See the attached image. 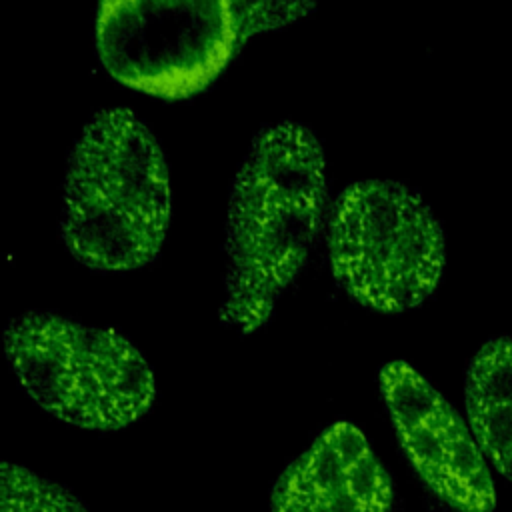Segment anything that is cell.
<instances>
[{"instance_id": "2", "label": "cell", "mask_w": 512, "mask_h": 512, "mask_svg": "<svg viewBox=\"0 0 512 512\" xmlns=\"http://www.w3.org/2000/svg\"><path fill=\"white\" fill-rule=\"evenodd\" d=\"M170 222L164 152L130 108L96 112L76 138L62 184L60 236L82 264L120 272L156 258Z\"/></svg>"}, {"instance_id": "5", "label": "cell", "mask_w": 512, "mask_h": 512, "mask_svg": "<svg viewBox=\"0 0 512 512\" xmlns=\"http://www.w3.org/2000/svg\"><path fill=\"white\" fill-rule=\"evenodd\" d=\"M242 32L232 2L110 0L98 6L96 52L118 82L162 98L204 90Z\"/></svg>"}, {"instance_id": "9", "label": "cell", "mask_w": 512, "mask_h": 512, "mask_svg": "<svg viewBox=\"0 0 512 512\" xmlns=\"http://www.w3.org/2000/svg\"><path fill=\"white\" fill-rule=\"evenodd\" d=\"M2 512H88L68 490L52 484L34 472L2 464Z\"/></svg>"}, {"instance_id": "3", "label": "cell", "mask_w": 512, "mask_h": 512, "mask_svg": "<svg viewBox=\"0 0 512 512\" xmlns=\"http://www.w3.org/2000/svg\"><path fill=\"white\" fill-rule=\"evenodd\" d=\"M4 350L26 394L74 426H128L156 396L148 362L116 330L30 312L8 324Z\"/></svg>"}, {"instance_id": "4", "label": "cell", "mask_w": 512, "mask_h": 512, "mask_svg": "<svg viewBox=\"0 0 512 512\" xmlns=\"http://www.w3.org/2000/svg\"><path fill=\"white\" fill-rule=\"evenodd\" d=\"M328 252L338 284L378 312L422 304L444 268L438 220L418 192L396 180H360L340 192Z\"/></svg>"}, {"instance_id": "8", "label": "cell", "mask_w": 512, "mask_h": 512, "mask_svg": "<svg viewBox=\"0 0 512 512\" xmlns=\"http://www.w3.org/2000/svg\"><path fill=\"white\" fill-rule=\"evenodd\" d=\"M466 412L482 454L512 480V336L488 340L472 358Z\"/></svg>"}, {"instance_id": "1", "label": "cell", "mask_w": 512, "mask_h": 512, "mask_svg": "<svg viewBox=\"0 0 512 512\" xmlns=\"http://www.w3.org/2000/svg\"><path fill=\"white\" fill-rule=\"evenodd\" d=\"M324 202L326 162L316 134L290 120L264 126L230 190L224 326L248 334L268 320L316 242Z\"/></svg>"}, {"instance_id": "6", "label": "cell", "mask_w": 512, "mask_h": 512, "mask_svg": "<svg viewBox=\"0 0 512 512\" xmlns=\"http://www.w3.org/2000/svg\"><path fill=\"white\" fill-rule=\"evenodd\" d=\"M380 390L400 446L424 484L458 512H492L496 492L482 450L448 400L402 360L382 366Z\"/></svg>"}, {"instance_id": "7", "label": "cell", "mask_w": 512, "mask_h": 512, "mask_svg": "<svg viewBox=\"0 0 512 512\" xmlns=\"http://www.w3.org/2000/svg\"><path fill=\"white\" fill-rule=\"evenodd\" d=\"M392 480L350 422L328 426L276 480L272 512H390Z\"/></svg>"}]
</instances>
